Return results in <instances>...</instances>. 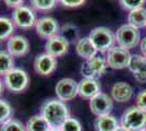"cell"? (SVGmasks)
<instances>
[{
	"label": "cell",
	"mask_w": 146,
	"mask_h": 131,
	"mask_svg": "<svg viewBox=\"0 0 146 131\" xmlns=\"http://www.w3.org/2000/svg\"><path fill=\"white\" fill-rule=\"evenodd\" d=\"M39 114L43 115L51 128H60L70 117V112L66 103L58 98L45 100L40 107Z\"/></svg>",
	"instance_id": "obj_1"
},
{
	"label": "cell",
	"mask_w": 146,
	"mask_h": 131,
	"mask_svg": "<svg viewBox=\"0 0 146 131\" xmlns=\"http://www.w3.org/2000/svg\"><path fill=\"white\" fill-rule=\"evenodd\" d=\"M120 126L129 131H141L146 128V112L137 106L127 108L120 118Z\"/></svg>",
	"instance_id": "obj_2"
},
{
	"label": "cell",
	"mask_w": 146,
	"mask_h": 131,
	"mask_svg": "<svg viewBox=\"0 0 146 131\" xmlns=\"http://www.w3.org/2000/svg\"><path fill=\"white\" fill-rule=\"evenodd\" d=\"M88 37L96 50L100 53H107L112 47H115V44L117 43L116 33L106 26H98L93 29Z\"/></svg>",
	"instance_id": "obj_3"
},
{
	"label": "cell",
	"mask_w": 146,
	"mask_h": 131,
	"mask_svg": "<svg viewBox=\"0 0 146 131\" xmlns=\"http://www.w3.org/2000/svg\"><path fill=\"white\" fill-rule=\"evenodd\" d=\"M3 83L11 93H22L30 84V76L23 69L14 68L3 76Z\"/></svg>",
	"instance_id": "obj_4"
},
{
	"label": "cell",
	"mask_w": 146,
	"mask_h": 131,
	"mask_svg": "<svg viewBox=\"0 0 146 131\" xmlns=\"http://www.w3.org/2000/svg\"><path fill=\"white\" fill-rule=\"evenodd\" d=\"M116 41L118 46L124 49H132L141 43L140 29H136L131 24L121 25L116 32Z\"/></svg>",
	"instance_id": "obj_5"
},
{
	"label": "cell",
	"mask_w": 146,
	"mask_h": 131,
	"mask_svg": "<svg viewBox=\"0 0 146 131\" xmlns=\"http://www.w3.org/2000/svg\"><path fill=\"white\" fill-rule=\"evenodd\" d=\"M107 61L106 58L100 56H95L92 59L85 60V63L81 67V74L85 79H95L98 80L107 70Z\"/></svg>",
	"instance_id": "obj_6"
},
{
	"label": "cell",
	"mask_w": 146,
	"mask_h": 131,
	"mask_svg": "<svg viewBox=\"0 0 146 131\" xmlns=\"http://www.w3.org/2000/svg\"><path fill=\"white\" fill-rule=\"evenodd\" d=\"M12 21L15 27L21 30H30L36 24V15L35 11L27 6H21L14 9L12 12Z\"/></svg>",
	"instance_id": "obj_7"
},
{
	"label": "cell",
	"mask_w": 146,
	"mask_h": 131,
	"mask_svg": "<svg viewBox=\"0 0 146 131\" xmlns=\"http://www.w3.org/2000/svg\"><path fill=\"white\" fill-rule=\"evenodd\" d=\"M131 57L132 55L128 49H124L120 46H115L107 51L106 61L109 68L120 70V69L129 68Z\"/></svg>",
	"instance_id": "obj_8"
},
{
	"label": "cell",
	"mask_w": 146,
	"mask_h": 131,
	"mask_svg": "<svg viewBox=\"0 0 146 131\" xmlns=\"http://www.w3.org/2000/svg\"><path fill=\"white\" fill-rule=\"evenodd\" d=\"M78 84L79 82H76L71 78H63L59 80L55 87L57 98L64 103L74 100L79 95Z\"/></svg>",
	"instance_id": "obj_9"
},
{
	"label": "cell",
	"mask_w": 146,
	"mask_h": 131,
	"mask_svg": "<svg viewBox=\"0 0 146 131\" xmlns=\"http://www.w3.org/2000/svg\"><path fill=\"white\" fill-rule=\"evenodd\" d=\"M34 27L37 35L46 41H48L49 38H51L55 35H58L60 32V26L58 24L57 20L48 15L37 19Z\"/></svg>",
	"instance_id": "obj_10"
},
{
	"label": "cell",
	"mask_w": 146,
	"mask_h": 131,
	"mask_svg": "<svg viewBox=\"0 0 146 131\" xmlns=\"http://www.w3.org/2000/svg\"><path fill=\"white\" fill-rule=\"evenodd\" d=\"M90 108L94 115L97 117L110 115L113 109V100L106 93H98L90 100Z\"/></svg>",
	"instance_id": "obj_11"
},
{
	"label": "cell",
	"mask_w": 146,
	"mask_h": 131,
	"mask_svg": "<svg viewBox=\"0 0 146 131\" xmlns=\"http://www.w3.org/2000/svg\"><path fill=\"white\" fill-rule=\"evenodd\" d=\"M57 66V59L47 53L39 54L34 60V70L37 74L42 76L51 75L56 71Z\"/></svg>",
	"instance_id": "obj_12"
},
{
	"label": "cell",
	"mask_w": 146,
	"mask_h": 131,
	"mask_svg": "<svg viewBox=\"0 0 146 131\" xmlns=\"http://www.w3.org/2000/svg\"><path fill=\"white\" fill-rule=\"evenodd\" d=\"M70 43L61 34L55 35L51 38H49L45 44V53H47L56 59L59 57L64 56L69 51Z\"/></svg>",
	"instance_id": "obj_13"
},
{
	"label": "cell",
	"mask_w": 146,
	"mask_h": 131,
	"mask_svg": "<svg viewBox=\"0 0 146 131\" xmlns=\"http://www.w3.org/2000/svg\"><path fill=\"white\" fill-rule=\"evenodd\" d=\"M7 51L12 57H24L30 51V42L22 35H13L7 41Z\"/></svg>",
	"instance_id": "obj_14"
},
{
	"label": "cell",
	"mask_w": 146,
	"mask_h": 131,
	"mask_svg": "<svg viewBox=\"0 0 146 131\" xmlns=\"http://www.w3.org/2000/svg\"><path fill=\"white\" fill-rule=\"evenodd\" d=\"M79 96L84 100H91L95 95L100 93V84L95 79H85L83 78L78 84Z\"/></svg>",
	"instance_id": "obj_15"
},
{
	"label": "cell",
	"mask_w": 146,
	"mask_h": 131,
	"mask_svg": "<svg viewBox=\"0 0 146 131\" xmlns=\"http://www.w3.org/2000/svg\"><path fill=\"white\" fill-rule=\"evenodd\" d=\"M133 87L127 82H117L111 87V98L118 103H125L132 98Z\"/></svg>",
	"instance_id": "obj_16"
},
{
	"label": "cell",
	"mask_w": 146,
	"mask_h": 131,
	"mask_svg": "<svg viewBox=\"0 0 146 131\" xmlns=\"http://www.w3.org/2000/svg\"><path fill=\"white\" fill-rule=\"evenodd\" d=\"M75 51L79 55V57H81L84 60L92 59L93 57L96 56V54L98 53L96 48L94 47V45L92 44L88 36L81 37L78 41V43L75 44Z\"/></svg>",
	"instance_id": "obj_17"
},
{
	"label": "cell",
	"mask_w": 146,
	"mask_h": 131,
	"mask_svg": "<svg viewBox=\"0 0 146 131\" xmlns=\"http://www.w3.org/2000/svg\"><path fill=\"white\" fill-rule=\"evenodd\" d=\"M119 126L120 122L112 115L99 116L94 121V128L96 131H115Z\"/></svg>",
	"instance_id": "obj_18"
},
{
	"label": "cell",
	"mask_w": 146,
	"mask_h": 131,
	"mask_svg": "<svg viewBox=\"0 0 146 131\" xmlns=\"http://www.w3.org/2000/svg\"><path fill=\"white\" fill-rule=\"evenodd\" d=\"M26 131H48L51 127L42 114L32 116L26 122Z\"/></svg>",
	"instance_id": "obj_19"
},
{
	"label": "cell",
	"mask_w": 146,
	"mask_h": 131,
	"mask_svg": "<svg viewBox=\"0 0 146 131\" xmlns=\"http://www.w3.org/2000/svg\"><path fill=\"white\" fill-rule=\"evenodd\" d=\"M128 22L129 24L136 27V29H142L146 26V9L139 8L129 12L128 15Z\"/></svg>",
	"instance_id": "obj_20"
},
{
	"label": "cell",
	"mask_w": 146,
	"mask_h": 131,
	"mask_svg": "<svg viewBox=\"0 0 146 131\" xmlns=\"http://www.w3.org/2000/svg\"><path fill=\"white\" fill-rule=\"evenodd\" d=\"M14 31L15 25L12 19H9L7 17H0V42L8 41L11 36H13Z\"/></svg>",
	"instance_id": "obj_21"
},
{
	"label": "cell",
	"mask_w": 146,
	"mask_h": 131,
	"mask_svg": "<svg viewBox=\"0 0 146 131\" xmlns=\"http://www.w3.org/2000/svg\"><path fill=\"white\" fill-rule=\"evenodd\" d=\"M14 68L13 57L7 50H0V76L7 75Z\"/></svg>",
	"instance_id": "obj_22"
},
{
	"label": "cell",
	"mask_w": 146,
	"mask_h": 131,
	"mask_svg": "<svg viewBox=\"0 0 146 131\" xmlns=\"http://www.w3.org/2000/svg\"><path fill=\"white\" fill-rule=\"evenodd\" d=\"M61 35L67 39L69 43H78L80 38V31L79 29L75 26V25L71 24V23H67V24H63L60 27Z\"/></svg>",
	"instance_id": "obj_23"
},
{
	"label": "cell",
	"mask_w": 146,
	"mask_h": 131,
	"mask_svg": "<svg viewBox=\"0 0 146 131\" xmlns=\"http://www.w3.org/2000/svg\"><path fill=\"white\" fill-rule=\"evenodd\" d=\"M59 3L58 0H31V8L37 12H48Z\"/></svg>",
	"instance_id": "obj_24"
},
{
	"label": "cell",
	"mask_w": 146,
	"mask_h": 131,
	"mask_svg": "<svg viewBox=\"0 0 146 131\" xmlns=\"http://www.w3.org/2000/svg\"><path fill=\"white\" fill-rule=\"evenodd\" d=\"M0 131H26V126L19 119L10 118L1 125Z\"/></svg>",
	"instance_id": "obj_25"
},
{
	"label": "cell",
	"mask_w": 146,
	"mask_h": 131,
	"mask_svg": "<svg viewBox=\"0 0 146 131\" xmlns=\"http://www.w3.org/2000/svg\"><path fill=\"white\" fill-rule=\"evenodd\" d=\"M13 109L9 102L0 97V125L6 122L7 120L12 118Z\"/></svg>",
	"instance_id": "obj_26"
},
{
	"label": "cell",
	"mask_w": 146,
	"mask_h": 131,
	"mask_svg": "<svg viewBox=\"0 0 146 131\" xmlns=\"http://www.w3.org/2000/svg\"><path fill=\"white\" fill-rule=\"evenodd\" d=\"M61 131H82V125L76 118L69 117L60 127Z\"/></svg>",
	"instance_id": "obj_27"
},
{
	"label": "cell",
	"mask_w": 146,
	"mask_h": 131,
	"mask_svg": "<svg viewBox=\"0 0 146 131\" xmlns=\"http://www.w3.org/2000/svg\"><path fill=\"white\" fill-rule=\"evenodd\" d=\"M119 1L122 8L124 10H128L129 12L139 8H143L146 2V0H119Z\"/></svg>",
	"instance_id": "obj_28"
},
{
	"label": "cell",
	"mask_w": 146,
	"mask_h": 131,
	"mask_svg": "<svg viewBox=\"0 0 146 131\" xmlns=\"http://www.w3.org/2000/svg\"><path fill=\"white\" fill-rule=\"evenodd\" d=\"M133 76L139 83H146V58L136 71L133 72Z\"/></svg>",
	"instance_id": "obj_29"
},
{
	"label": "cell",
	"mask_w": 146,
	"mask_h": 131,
	"mask_svg": "<svg viewBox=\"0 0 146 131\" xmlns=\"http://www.w3.org/2000/svg\"><path fill=\"white\" fill-rule=\"evenodd\" d=\"M145 57L143 55H132L131 57V60H130V65H129V69L130 71L133 73L134 71H136V69L140 67L142 63L144 61Z\"/></svg>",
	"instance_id": "obj_30"
},
{
	"label": "cell",
	"mask_w": 146,
	"mask_h": 131,
	"mask_svg": "<svg viewBox=\"0 0 146 131\" xmlns=\"http://www.w3.org/2000/svg\"><path fill=\"white\" fill-rule=\"evenodd\" d=\"M58 1L61 6L73 9V8H79V7L83 6L86 0H58Z\"/></svg>",
	"instance_id": "obj_31"
},
{
	"label": "cell",
	"mask_w": 146,
	"mask_h": 131,
	"mask_svg": "<svg viewBox=\"0 0 146 131\" xmlns=\"http://www.w3.org/2000/svg\"><path fill=\"white\" fill-rule=\"evenodd\" d=\"M135 102H136V106L146 112V90L141 91L140 93L136 95Z\"/></svg>",
	"instance_id": "obj_32"
},
{
	"label": "cell",
	"mask_w": 146,
	"mask_h": 131,
	"mask_svg": "<svg viewBox=\"0 0 146 131\" xmlns=\"http://www.w3.org/2000/svg\"><path fill=\"white\" fill-rule=\"evenodd\" d=\"M3 1L7 5V7H9V8H11V9L14 10V9H17L19 7L23 6L25 0H3Z\"/></svg>",
	"instance_id": "obj_33"
},
{
	"label": "cell",
	"mask_w": 146,
	"mask_h": 131,
	"mask_svg": "<svg viewBox=\"0 0 146 131\" xmlns=\"http://www.w3.org/2000/svg\"><path fill=\"white\" fill-rule=\"evenodd\" d=\"M140 49L142 55L146 58V36L143 39H141V43H140Z\"/></svg>",
	"instance_id": "obj_34"
},
{
	"label": "cell",
	"mask_w": 146,
	"mask_h": 131,
	"mask_svg": "<svg viewBox=\"0 0 146 131\" xmlns=\"http://www.w3.org/2000/svg\"><path fill=\"white\" fill-rule=\"evenodd\" d=\"M5 83H3V80L0 78V97H1V95L3 93V91H5Z\"/></svg>",
	"instance_id": "obj_35"
},
{
	"label": "cell",
	"mask_w": 146,
	"mask_h": 131,
	"mask_svg": "<svg viewBox=\"0 0 146 131\" xmlns=\"http://www.w3.org/2000/svg\"><path fill=\"white\" fill-rule=\"evenodd\" d=\"M115 131H129V130L124 129V128H123V127H121V126H119V127H118V128H117Z\"/></svg>",
	"instance_id": "obj_36"
},
{
	"label": "cell",
	"mask_w": 146,
	"mask_h": 131,
	"mask_svg": "<svg viewBox=\"0 0 146 131\" xmlns=\"http://www.w3.org/2000/svg\"><path fill=\"white\" fill-rule=\"evenodd\" d=\"M48 131H61L60 128H50Z\"/></svg>",
	"instance_id": "obj_37"
},
{
	"label": "cell",
	"mask_w": 146,
	"mask_h": 131,
	"mask_svg": "<svg viewBox=\"0 0 146 131\" xmlns=\"http://www.w3.org/2000/svg\"><path fill=\"white\" fill-rule=\"evenodd\" d=\"M141 131H146V128H145V129H143V130H141Z\"/></svg>",
	"instance_id": "obj_38"
},
{
	"label": "cell",
	"mask_w": 146,
	"mask_h": 131,
	"mask_svg": "<svg viewBox=\"0 0 146 131\" xmlns=\"http://www.w3.org/2000/svg\"><path fill=\"white\" fill-rule=\"evenodd\" d=\"M0 1H1V0H0Z\"/></svg>",
	"instance_id": "obj_39"
},
{
	"label": "cell",
	"mask_w": 146,
	"mask_h": 131,
	"mask_svg": "<svg viewBox=\"0 0 146 131\" xmlns=\"http://www.w3.org/2000/svg\"><path fill=\"white\" fill-rule=\"evenodd\" d=\"M145 27H146V26H145Z\"/></svg>",
	"instance_id": "obj_40"
}]
</instances>
